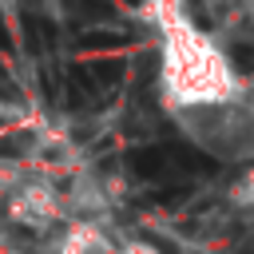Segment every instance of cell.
<instances>
[{"label": "cell", "mask_w": 254, "mask_h": 254, "mask_svg": "<svg viewBox=\"0 0 254 254\" xmlns=\"http://www.w3.org/2000/svg\"><path fill=\"white\" fill-rule=\"evenodd\" d=\"M163 16V52H159V91L171 115H194L222 107L242 95L238 67L218 48L210 32L187 20L183 8H159Z\"/></svg>", "instance_id": "obj_1"}, {"label": "cell", "mask_w": 254, "mask_h": 254, "mask_svg": "<svg viewBox=\"0 0 254 254\" xmlns=\"http://www.w3.org/2000/svg\"><path fill=\"white\" fill-rule=\"evenodd\" d=\"M8 214H12V222L24 226V230H44V226H52V218H56V194H52L48 187H20V190H12V198H8Z\"/></svg>", "instance_id": "obj_2"}, {"label": "cell", "mask_w": 254, "mask_h": 254, "mask_svg": "<svg viewBox=\"0 0 254 254\" xmlns=\"http://www.w3.org/2000/svg\"><path fill=\"white\" fill-rule=\"evenodd\" d=\"M119 254H163L159 246H151V242H143V238H131V242H123L119 246Z\"/></svg>", "instance_id": "obj_3"}, {"label": "cell", "mask_w": 254, "mask_h": 254, "mask_svg": "<svg viewBox=\"0 0 254 254\" xmlns=\"http://www.w3.org/2000/svg\"><path fill=\"white\" fill-rule=\"evenodd\" d=\"M250 16H254V8H250Z\"/></svg>", "instance_id": "obj_4"}]
</instances>
